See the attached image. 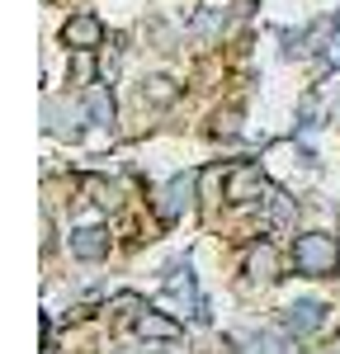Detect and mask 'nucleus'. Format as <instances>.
Listing matches in <instances>:
<instances>
[{"mask_svg": "<svg viewBox=\"0 0 340 354\" xmlns=\"http://www.w3.org/2000/svg\"><path fill=\"white\" fill-rule=\"evenodd\" d=\"M138 335H147V340H180V326L170 322V317H161V312H142L138 317Z\"/></svg>", "mask_w": 340, "mask_h": 354, "instance_id": "nucleus-5", "label": "nucleus"}, {"mask_svg": "<svg viewBox=\"0 0 340 354\" xmlns=\"http://www.w3.org/2000/svg\"><path fill=\"white\" fill-rule=\"evenodd\" d=\"M189 198H194V175H175L166 189V203H161V218H175L180 208H189Z\"/></svg>", "mask_w": 340, "mask_h": 354, "instance_id": "nucleus-6", "label": "nucleus"}, {"mask_svg": "<svg viewBox=\"0 0 340 354\" xmlns=\"http://www.w3.org/2000/svg\"><path fill=\"white\" fill-rule=\"evenodd\" d=\"M265 189V175H260V165H236L232 175H227V198H255V194Z\"/></svg>", "mask_w": 340, "mask_h": 354, "instance_id": "nucleus-4", "label": "nucleus"}, {"mask_svg": "<svg viewBox=\"0 0 340 354\" xmlns=\"http://www.w3.org/2000/svg\"><path fill=\"white\" fill-rule=\"evenodd\" d=\"M246 270L255 274V279H279V260H274V250L270 245H260V250H251V260H246Z\"/></svg>", "mask_w": 340, "mask_h": 354, "instance_id": "nucleus-10", "label": "nucleus"}, {"mask_svg": "<svg viewBox=\"0 0 340 354\" xmlns=\"http://www.w3.org/2000/svg\"><path fill=\"white\" fill-rule=\"evenodd\" d=\"M62 38H66L71 53H95V48L104 43V24H100L95 15H76V19H66Z\"/></svg>", "mask_w": 340, "mask_h": 354, "instance_id": "nucleus-2", "label": "nucleus"}, {"mask_svg": "<svg viewBox=\"0 0 340 354\" xmlns=\"http://www.w3.org/2000/svg\"><path fill=\"white\" fill-rule=\"evenodd\" d=\"M175 95H180V90H175V81H166V76L142 81V100H147V104H161V109H166V104H175Z\"/></svg>", "mask_w": 340, "mask_h": 354, "instance_id": "nucleus-9", "label": "nucleus"}, {"mask_svg": "<svg viewBox=\"0 0 340 354\" xmlns=\"http://www.w3.org/2000/svg\"><path fill=\"white\" fill-rule=\"evenodd\" d=\"M293 260H298V274L321 279V274L336 270L340 241H336V236H326V232H303V236H293Z\"/></svg>", "mask_w": 340, "mask_h": 354, "instance_id": "nucleus-1", "label": "nucleus"}, {"mask_svg": "<svg viewBox=\"0 0 340 354\" xmlns=\"http://www.w3.org/2000/svg\"><path fill=\"white\" fill-rule=\"evenodd\" d=\"M85 109H90L95 123H113V95L104 85H90V90H85Z\"/></svg>", "mask_w": 340, "mask_h": 354, "instance_id": "nucleus-8", "label": "nucleus"}, {"mask_svg": "<svg viewBox=\"0 0 340 354\" xmlns=\"http://www.w3.org/2000/svg\"><path fill=\"white\" fill-rule=\"evenodd\" d=\"M255 350H241V354H288L283 350V340H274V335H251Z\"/></svg>", "mask_w": 340, "mask_h": 354, "instance_id": "nucleus-11", "label": "nucleus"}, {"mask_svg": "<svg viewBox=\"0 0 340 354\" xmlns=\"http://www.w3.org/2000/svg\"><path fill=\"white\" fill-rule=\"evenodd\" d=\"M71 255H81V260H104V255H109V232H104V227H81V232H71Z\"/></svg>", "mask_w": 340, "mask_h": 354, "instance_id": "nucleus-3", "label": "nucleus"}, {"mask_svg": "<svg viewBox=\"0 0 340 354\" xmlns=\"http://www.w3.org/2000/svg\"><path fill=\"white\" fill-rule=\"evenodd\" d=\"M321 317H326V312H321L317 302H293V307H288V317H283V326L298 330V335H308V330L321 326Z\"/></svg>", "mask_w": 340, "mask_h": 354, "instance_id": "nucleus-7", "label": "nucleus"}]
</instances>
